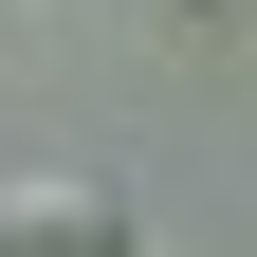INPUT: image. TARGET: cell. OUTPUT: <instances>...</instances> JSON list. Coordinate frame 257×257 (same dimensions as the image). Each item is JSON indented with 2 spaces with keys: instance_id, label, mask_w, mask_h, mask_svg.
<instances>
[{
  "instance_id": "cell-1",
  "label": "cell",
  "mask_w": 257,
  "mask_h": 257,
  "mask_svg": "<svg viewBox=\"0 0 257 257\" xmlns=\"http://www.w3.org/2000/svg\"><path fill=\"white\" fill-rule=\"evenodd\" d=\"M0 257H128V202L92 166H19L0 184Z\"/></svg>"
}]
</instances>
